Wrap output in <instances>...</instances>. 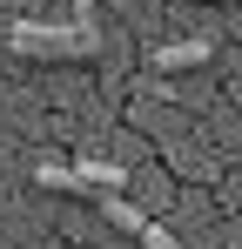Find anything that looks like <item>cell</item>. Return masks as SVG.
Returning a JSON list of instances; mask_svg holds the SVG:
<instances>
[{
  "label": "cell",
  "instance_id": "obj_4",
  "mask_svg": "<svg viewBox=\"0 0 242 249\" xmlns=\"http://www.w3.org/2000/svg\"><path fill=\"white\" fill-rule=\"evenodd\" d=\"M141 189H148V202H175V189H168V175H155V168H148V175H141Z\"/></svg>",
  "mask_w": 242,
  "mask_h": 249
},
{
  "label": "cell",
  "instance_id": "obj_5",
  "mask_svg": "<svg viewBox=\"0 0 242 249\" xmlns=\"http://www.w3.org/2000/svg\"><path fill=\"white\" fill-rule=\"evenodd\" d=\"M141 249H182V243H175V236H168L161 222H148V236H141Z\"/></svg>",
  "mask_w": 242,
  "mask_h": 249
},
{
  "label": "cell",
  "instance_id": "obj_3",
  "mask_svg": "<svg viewBox=\"0 0 242 249\" xmlns=\"http://www.w3.org/2000/svg\"><path fill=\"white\" fill-rule=\"evenodd\" d=\"M34 182H40V189H61V196H81V189H87V182H81V168H54V162H40Z\"/></svg>",
  "mask_w": 242,
  "mask_h": 249
},
{
  "label": "cell",
  "instance_id": "obj_2",
  "mask_svg": "<svg viewBox=\"0 0 242 249\" xmlns=\"http://www.w3.org/2000/svg\"><path fill=\"white\" fill-rule=\"evenodd\" d=\"M215 54V34H195V41H161L148 47V68H195V61H208Z\"/></svg>",
  "mask_w": 242,
  "mask_h": 249
},
{
  "label": "cell",
  "instance_id": "obj_1",
  "mask_svg": "<svg viewBox=\"0 0 242 249\" xmlns=\"http://www.w3.org/2000/svg\"><path fill=\"white\" fill-rule=\"evenodd\" d=\"M14 47H20V54H101V27H40V20H14Z\"/></svg>",
  "mask_w": 242,
  "mask_h": 249
}]
</instances>
